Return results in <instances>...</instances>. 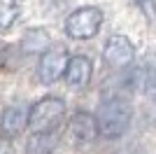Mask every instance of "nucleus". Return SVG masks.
Here are the masks:
<instances>
[{
	"label": "nucleus",
	"instance_id": "f257e3e1",
	"mask_svg": "<svg viewBox=\"0 0 156 154\" xmlns=\"http://www.w3.org/2000/svg\"><path fill=\"white\" fill-rule=\"evenodd\" d=\"M98 128L105 138H119L130 124V105L119 96H107L98 110Z\"/></svg>",
	"mask_w": 156,
	"mask_h": 154
},
{
	"label": "nucleus",
	"instance_id": "f03ea898",
	"mask_svg": "<svg viewBox=\"0 0 156 154\" xmlns=\"http://www.w3.org/2000/svg\"><path fill=\"white\" fill-rule=\"evenodd\" d=\"M65 115V103L61 98H42L40 103H35L30 110V119H28V126L35 131V133H49L51 128L58 126V122Z\"/></svg>",
	"mask_w": 156,
	"mask_h": 154
},
{
	"label": "nucleus",
	"instance_id": "7ed1b4c3",
	"mask_svg": "<svg viewBox=\"0 0 156 154\" xmlns=\"http://www.w3.org/2000/svg\"><path fill=\"white\" fill-rule=\"evenodd\" d=\"M100 26H103V12L98 7H82L68 16L65 33L75 40H89L100 31Z\"/></svg>",
	"mask_w": 156,
	"mask_h": 154
},
{
	"label": "nucleus",
	"instance_id": "20e7f679",
	"mask_svg": "<svg viewBox=\"0 0 156 154\" xmlns=\"http://www.w3.org/2000/svg\"><path fill=\"white\" fill-rule=\"evenodd\" d=\"M68 63H70V58H68L65 49H49V51H44V56L40 61L37 77L44 84H54L63 75V70H68Z\"/></svg>",
	"mask_w": 156,
	"mask_h": 154
},
{
	"label": "nucleus",
	"instance_id": "39448f33",
	"mask_svg": "<svg viewBox=\"0 0 156 154\" xmlns=\"http://www.w3.org/2000/svg\"><path fill=\"white\" fill-rule=\"evenodd\" d=\"M135 58V49L130 45V40L124 35H112L105 45V61L112 65V68H126V65L133 63Z\"/></svg>",
	"mask_w": 156,
	"mask_h": 154
},
{
	"label": "nucleus",
	"instance_id": "423d86ee",
	"mask_svg": "<svg viewBox=\"0 0 156 154\" xmlns=\"http://www.w3.org/2000/svg\"><path fill=\"white\" fill-rule=\"evenodd\" d=\"M98 119L89 112H77L70 122V138L75 142H89L98 135Z\"/></svg>",
	"mask_w": 156,
	"mask_h": 154
},
{
	"label": "nucleus",
	"instance_id": "0eeeda50",
	"mask_svg": "<svg viewBox=\"0 0 156 154\" xmlns=\"http://www.w3.org/2000/svg\"><path fill=\"white\" fill-rule=\"evenodd\" d=\"M91 61L86 56H72L65 70V79L72 89H84L86 84L91 82Z\"/></svg>",
	"mask_w": 156,
	"mask_h": 154
},
{
	"label": "nucleus",
	"instance_id": "6e6552de",
	"mask_svg": "<svg viewBox=\"0 0 156 154\" xmlns=\"http://www.w3.org/2000/svg\"><path fill=\"white\" fill-rule=\"evenodd\" d=\"M28 119H30V110L23 103H16L2 112V131L9 135H16L23 126H28Z\"/></svg>",
	"mask_w": 156,
	"mask_h": 154
},
{
	"label": "nucleus",
	"instance_id": "1a4fd4ad",
	"mask_svg": "<svg viewBox=\"0 0 156 154\" xmlns=\"http://www.w3.org/2000/svg\"><path fill=\"white\" fill-rule=\"evenodd\" d=\"M47 45H49V35L44 31H40V28H33L23 35V49L28 54H35V51H44Z\"/></svg>",
	"mask_w": 156,
	"mask_h": 154
},
{
	"label": "nucleus",
	"instance_id": "9d476101",
	"mask_svg": "<svg viewBox=\"0 0 156 154\" xmlns=\"http://www.w3.org/2000/svg\"><path fill=\"white\" fill-rule=\"evenodd\" d=\"M51 149H54V135L51 133H35L26 145L28 154H51Z\"/></svg>",
	"mask_w": 156,
	"mask_h": 154
},
{
	"label": "nucleus",
	"instance_id": "9b49d317",
	"mask_svg": "<svg viewBox=\"0 0 156 154\" xmlns=\"http://www.w3.org/2000/svg\"><path fill=\"white\" fill-rule=\"evenodd\" d=\"M19 16L16 0H0V28H9Z\"/></svg>",
	"mask_w": 156,
	"mask_h": 154
},
{
	"label": "nucleus",
	"instance_id": "f8f14e48",
	"mask_svg": "<svg viewBox=\"0 0 156 154\" xmlns=\"http://www.w3.org/2000/svg\"><path fill=\"white\" fill-rule=\"evenodd\" d=\"M142 86H144V91H147L151 98H156V68H154V70H149L147 75H144Z\"/></svg>",
	"mask_w": 156,
	"mask_h": 154
},
{
	"label": "nucleus",
	"instance_id": "ddd939ff",
	"mask_svg": "<svg viewBox=\"0 0 156 154\" xmlns=\"http://www.w3.org/2000/svg\"><path fill=\"white\" fill-rule=\"evenodd\" d=\"M137 2V7L144 12V16L149 21H154L156 19V5H154V0H135Z\"/></svg>",
	"mask_w": 156,
	"mask_h": 154
},
{
	"label": "nucleus",
	"instance_id": "4468645a",
	"mask_svg": "<svg viewBox=\"0 0 156 154\" xmlns=\"http://www.w3.org/2000/svg\"><path fill=\"white\" fill-rule=\"evenodd\" d=\"M0 154H14L12 145H9L7 140H0Z\"/></svg>",
	"mask_w": 156,
	"mask_h": 154
}]
</instances>
